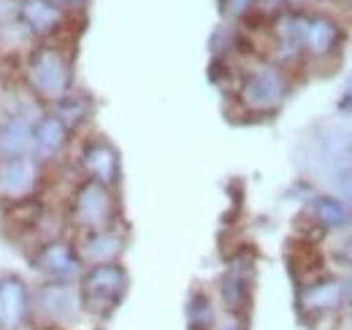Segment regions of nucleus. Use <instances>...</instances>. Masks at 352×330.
<instances>
[{"mask_svg": "<svg viewBox=\"0 0 352 330\" xmlns=\"http://www.w3.org/2000/svg\"><path fill=\"white\" fill-rule=\"evenodd\" d=\"M128 285V276L120 265L114 263H100L95 265L85 279V300L95 311H111L114 303L122 298Z\"/></svg>", "mask_w": 352, "mask_h": 330, "instance_id": "obj_1", "label": "nucleus"}, {"mask_svg": "<svg viewBox=\"0 0 352 330\" xmlns=\"http://www.w3.org/2000/svg\"><path fill=\"white\" fill-rule=\"evenodd\" d=\"M247 295V276H244V268L241 265H233L225 276V300L230 306H239Z\"/></svg>", "mask_w": 352, "mask_h": 330, "instance_id": "obj_16", "label": "nucleus"}, {"mask_svg": "<svg viewBox=\"0 0 352 330\" xmlns=\"http://www.w3.org/2000/svg\"><path fill=\"white\" fill-rule=\"evenodd\" d=\"M339 190H342L347 198H352V160L344 165L342 173H339Z\"/></svg>", "mask_w": 352, "mask_h": 330, "instance_id": "obj_17", "label": "nucleus"}, {"mask_svg": "<svg viewBox=\"0 0 352 330\" xmlns=\"http://www.w3.org/2000/svg\"><path fill=\"white\" fill-rule=\"evenodd\" d=\"M241 95H244V103L247 106L265 111V109L279 106V100L285 95V82H282V76L276 71L263 68V71H258L250 82L244 84V92Z\"/></svg>", "mask_w": 352, "mask_h": 330, "instance_id": "obj_3", "label": "nucleus"}, {"mask_svg": "<svg viewBox=\"0 0 352 330\" xmlns=\"http://www.w3.org/2000/svg\"><path fill=\"white\" fill-rule=\"evenodd\" d=\"M350 298H352V282H350Z\"/></svg>", "mask_w": 352, "mask_h": 330, "instance_id": "obj_21", "label": "nucleus"}, {"mask_svg": "<svg viewBox=\"0 0 352 330\" xmlns=\"http://www.w3.org/2000/svg\"><path fill=\"white\" fill-rule=\"evenodd\" d=\"M30 84L46 95V98H60L65 95L71 74H68V63L54 52V49H38L30 60Z\"/></svg>", "mask_w": 352, "mask_h": 330, "instance_id": "obj_2", "label": "nucleus"}, {"mask_svg": "<svg viewBox=\"0 0 352 330\" xmlns=\"http://www.w3.org/2000/svg\"><path fill=\"white\" fill-rule=\"evenodd\" d=\"M85 165H87L89 173L95 176V182H100V184H111L117 179V170H120L114 149L106 146V144H92L85 152Z\"/></svg>", "mask_w": 352, "mask_h": 330, "instance_id": "obj_6", "label": "nucleus"}, {"mask_svg": "<svg viewBox=\"0 0 352 330\" xmlns=\"http://www.w3.org/2000/svg\"><path fill=\"white\" fill-rule=\"evenodd\" d=\"M342 111H347L352 117V84H350V89L344 92V98H342Z\"/></svg>", "mask_w": 352, "mask_h": 330, "instance_id": "obj_19", "label": "nucleus"}, {"mask_svg": "<svg viewBox=\"0 0 352 330\" xmlns=\"http://www.w3.org/2000/svg\"><path fill=\"white\" fill-rule=\"evenodd\" d=\"M344 298V289L339 282H320V285H311V287L301 295L304 306L311 311H328V309H336Z\"/></svg>", "mask_w": 352, "mask_h": 330, "instance_id": "obj_11", "label": "nucleus"}, {"mask_svg": "<svg viewBox=\"0 0 352 330\" xmlns=\"http://www.w3.org/2000/svg\"><path fill=\"white\" fill-rule=\"evenodd\" d=\"M22 16L30 25V30L46 33L60 22V8L49 0H22Z\"/></svg>", "mask_w": 352, "mask_h": 330, "instance_id": "obj_10", "label": "nucleus"}, {"mask_svg": "<svg viewBox=\"0 0 352 330\" xmlns=\"http://www.w3.org/2000/svg\"><path fill=\"white\" fill-rule=\"evenodd\" d=\"M255 0H228V14H233V16H241L244 11H250V6H252Z\"/></svg>", "mask_w": 352, "mask_h": 330, "instance_id": "obj_18", "label": "nucleus"}, {"mask_svg": "<svg viewBox=\"0 0 352 330\" xmlns=\"http://www.w3.org/2000/svg\"><path fill=\"white\" fill-rule=\"evenodd\" d=\"M314 214H317V219H320L322 225H328V228H342V225L350 222L347 208L342 206L336 198H317V201H314Z\"/></svg>", "mask_w": 352, "mask_h": 330, "instance_id": "obj_14", "label": "nucleus"}, {"mask_svg": "<svg viewBox=\"0 0 352 330\" xmlns=\"http://www.w3.org/2000/svg\"><path fill=\"white\" fill-rule=\"evenodd\" d=\"M109 211H111V198L106 192V187L100 182H87L79 195H76V217L82 225L89 228H98L109 219Z\"/></svg>", "mask_w": 352, "mask_h": 330, "instance_id": "obj_4", "label": "nucleus"}, {"mask_svg": "<svg viewBox=\"0 0 352 330\" xmlns=\"http://www.w3.org/2000/svg\"><path fill=\"white\" fill-rule=\"evenodd\" d=\"M120 247H122L120 236H114V233H98V236L87 244V254L92 257V260L106 263L109 257H114V254L120 252Z\"/></svg>", "mask_w": 352, "mask_h": 330, "instance_id": "obj_15", "label": "nucleus"}, {"mask_svg": "<svg viewBox=\"0 0 352 330\" xmlns=\"http://www.w3.org/2000/svg\"><path fill=\"white\" fill-rule=\"evenodd\" d=\"M339 41V28L325 19V16H317V19H309L307 22V30H304V43H307L311 52L317 54H325L331 52L333 46Z\"/></svg>", "mask_w": 352, "mask_h": 330, "instance_id": "obj_9", "label": "nucleus"}, {"mask_svg": "<svg viewBox=\"0 0 352 330\" xmlns=\"http://www.w3.org/2000/svg\"><path fill=\"white\" fill-rule=\"evenodd\" d=\"M33 141L44 155H54L65 144V124L60 117H44L33 130Z\"/></svg>", "mask_w": 352, "mask_h": 330, "instance_id": "obj_12", "label": "nucleus"}, {"mask_svg": "<svg viewBox=\"0 0 352 330\" xmlns=\"http://www.w3.org/2000/svg\"><path fill=\"white\" fill-rule=\"evenodd\" d=\"M30 135H33V127L25 122L22 117L8 120L6 127L0 130V152H3L6 157H19V155L28 149Z\"/></svg>", "mask_w": 352, "mask_h": 330, "instance_id": "obj_8", "label": "nucleus"}, {"mask_svg": "<svg viewBox=\"0 0 352 330\" xmlns=\"http://www.w3.org/2000/svg\"><path fill=\"white\" fill-rule=\"evenodd\" d=\"M36 165L25 157H8L0 165V192L6 198H19L36 184Z\"/></svg>", "mask_w": 352, "mask_h": 330, "instance_id": "obj_5", "label": "nucleus"}, {"mask_svg": "<svg viewBox=\"0 0 352 330\" xmlns=\"http://www.w3.org/2000/svg\"><path fill=\"white\" fill-rule=\"evenodd\" d=\"M60 3H65V6H82L85 0H60Z\"/></svg>", "mask_w": 352, "mask_h": 330, "instance_id": "obj_20", "label": "nucleus"}, {"mask_svg": "<svg viewBox=\"0 0 352 330\" xmlns=\"http://www.w3.org/2000/svg\"><path fill=\"white\" fill-rule=\"evenodd\" d=\"M41 265L46 271H52L54 276H71L79 271V260L65 244H49L41 254Z\"/></svg>", "mask_w": 352, "mask_h": 330, "instance_id": "obj_13", "label": "nucleus"}, {"mask_svg": "<svg viewBox=\"0 0 352 330\" xmlns=\"http://www.w3.org/2000/svg\"><path fill=\"white\" fill-rule=\"evenodd\" d=\"M25 287L16 279H8L0 285V322L3 325H16L25 317Z\"/></svg>", "mask_w": 352, "mask_h": 330, "instance_id": "obj_7", "label": "nucleus"}, {"mask_svg": "<svg viewBox=\"0 0 352 330\" xmlns=\"http://www.w3.org/2000/svg\"><path fill=\"white\" fill-rule=\"evenodd\" d=\"M350 257H352V244H350Z\"/></svg>", "mask_w": 352, "mask_h": 330, "instance_id": "obj_22", "label": "nucleus"}]
</instances>
